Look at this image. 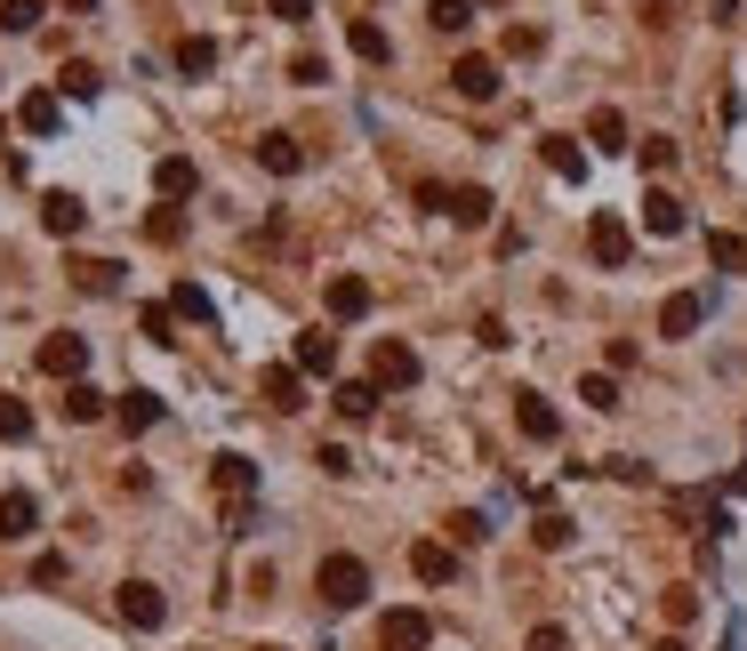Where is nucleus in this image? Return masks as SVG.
I'll list each match as a JSON object with an SVG mask.
<instances>
[{"label": "nucleus", "instance_id": "de8ad7c7", "mask_svg": "<svg viewBox=\"0 0 747 651\" xmlns=\"http://www.w3.org/2000/svg\"><path fill=\"white\" fill-rule=\"evenodd\" d=\"M265 9H274L282 24H305V17H314V0H265Z\"/></svg>", "mask_w": 747, "mask_h": 651}, {"label": "nucleus", "instance_id": "8fccbe9b", "mask_svg": "<svg viewBox=\"0 0 747 651\" xmlns=\"http://www.w3.org/2000/svg\"><path fill=\"white\" fill-rule=\"evenodd\" d=\"M483 9H506V0H483Z\"/></svg>", "mask_w": 747, "mask_h": 651}, {"label": "nucleus", "instance_id": "79ce46f5", "mask_svg": "<svg viewBox=\"0 0 747 651\" xmlns=\"http://www.w3.org/2000/svg\"><path fill=\"white\" fill-rule=\"evenodd\" d=\"M451 539H458V547H483V539H491V515H451Z\"/></svg>", "mask_w": 747, "mask_h": 651}, {"label": "nucleus", "instance_id": "b1692460", "mask_svg": "<svg viewBox=\"0 0 747 651\" xmlns=\"http://www.w3.org/2000/svg\"><path fill=\"white\" fill-rule=\"evenodd\" d=\"M346 41H354V57H362V64H386V57H394L386 24H370V17H354V24H346Z\"/></svg>", "mask_w": 747, "mask_h": 651}, {"label": "nucleus", "instance_id": "f8f14e48", "mask_svg": "<svg viewBox=\"0 0 747 651\" xmlns=\"http://www.w3.org/2000/svg\"><path fill=\"white\" fill-rule=\"evenodd\" d=\"M411 571H418V588H451V579H458V555H451L443 539H418V547H411Z\"/></svg>", "mask_w": 747, "mask_h": 651}, {"label": "nucleus", "instance_id": "9b49d317", "mask_svg": "<svg viewBox=\"0 0 747 651\" xmlns=\"http://www.w3.org/2000/svg\"><path fill=\"white\" fill-rule=\"evenodd\" d=\"M41 370H49V379H81V370H89V338H73V330H57L49 347H41Z\"/></svg>", "mask_w": 747, "mask_h": 651}, {"label": "nucleus", "instance_id": "6ab92c4d", "mask_svg": "<svg viewBox=\"0 0 747 651\" xmlns=\"http://www.w3.org/2000/svg\"><path fill=\"white\" fill-rule=\"evenodd\" d=\"M193 186H201V178H193L185 153H161V161H153V193H161V201H185Z\"/></svg>", "mask_w": 747, "mask_h": 651}, {"label": "nucleus", "instance_id": "f3484780", "mask_svg": "<svg viewBox=\"0 0 747 651\" xmlns=\"http://www.w3.org/2000/svg\"><path fill=\"white\" fill-rule=\"evenodd\" d=\"M41 226L57 233V242H73V233L89 226V210H81V201H73V193H41Z\"/></svg>", "mask_w": 747, "mask_h": 651}, {"label": "nucleus", "instance_id": "bb28decb", "mask_svg": "<svg viewBox=\"0 0 747 651\" xmlns=\"http://www.w3.org/2000/svg\"><path fill=\"white\" fill-rule=\"evenodd\" d=\"M178 73L193 81V73H218V41H210V32H185V41H178Z\"/></svg>", "mask_w": 747, "mask_h": 651}, {"label": "nucleus", "instance_id": "3c124183", "mask_svg": "<svg viewBox=\"0 0 747 651\" xmlns=\"http://www.w3.org/2000/svg\"><path fill=\"white\" fill-rule=\"evenodd\" d=\"M265 651H274V643H265Z\"/></svg>", "mask_w": 747, "mask_h": 651}, {"label": "nucleus", "instance_id": "a18cd8bd", "mask_svg": "<svg viewBox=\"0 0 747 651\" xmlns=\"http://www.w3.org/2000/svg\"><path fill=\"white\" fill-rule=\"evenodd\" d=\"M523 651H571V635H563V628H531Z\"/></svg>", "mask_w": 747, "mask_h": 651}, {"label": "nucleus", "instance_id": "7ed1b4c3", "mask_svg": "<svg viewBox=\"0 0 747 651\" xmlns=\"http://www.w3.org/2000/svg\"><path fill=\"white\" fill-rule=\"evenodd\" d=\"M587 258H595L603 273H619V266L635 258V233H627L619 210H595V218H587Z\"/></svg>", "mask_w": 747, "mask_h": 651}, {"label": "nucleus", "instance_id": "412c9836", "mask_svg": "<svg viewBox=\"0 0 747 651\" xmlns=\"http://www.w3.org/2000/svg\"><path fill=\"white\" fill-rule=\"evenodd\" d=\"M169 314L210 330V322H218V306H210V290H201V282H178V290H169Z\"/></svg>", "mask_w": 747, "mask_h": 651}, {"label": "nucleus", "instance_id": "39448f33", "mask_svg": "<svg viewBox=\"0 0 747 651\" xmlns=\"http://www.w3.org/2000/svg\"><path fill=\"white\" fill-rule=\"evenodd\" d=\"M426 643H434V620H426L418 603H402V611L378 620V651H426Z\"/></svg>", "mask_w": 747, "mask_h": 651}, {"label": "nucleus", "instance_id": "a211bd4d", "mask_svg": "<svg viewBox=\"0 0 747 651\" xmlns=\"http://www.w3.org/2000/svg\"><path fill=\"white\" fill-rule=\"evenodd\" d=\"M258 161L274 169V178H297V169H305V146H297L290 129H274V137H258Z\"/></svg>", "mask_w": 747, "mask_h": 651}, {"label": "nucleus", "instance_id": "f03ea898", "mask_svg": "<svg viewBox=\"0 0 747 651\" xmlns=\"http://www.w3.org/2000/svg\"><path fill=\"white\" fill-rule=\"evenodd\" d=\"M314 595H322L330 611H362V603H370V563H362V555H322Z\"/></svg>", "mask_w": 747, "mask_h": 651}, {"label": "nucleus", "instance_id": "c756f323", "mask_svg": "<svg viewBox=\"0 0 747 651\" xmlns=\"http://www.w3.org/2000/svg\"><path fill=\"white\" fill-rule=\"evenodd\" d=\"M547 169L579 186V178H587V153H579V137H547Z\"/></svg>", "mask_w": 747, "mask_h": 651}, {"label": "nucleus", "instance_id": "dca6fc26", "mask_svg": "<svg viewBox=\"0 0 747 651\" xmlns=\"http://www.w3.org/2000/svg\"><path fill=\"white\" fill-rule=\"evenodd\" d=\"M57 121H64V106H57V89H32L24 106H17V129H24V137H57Z\"/></svg>", "mask_w": 747, "mask_h": 651}, {"label": "nucleus", "instance_id": "f257e3e1", "mask_svg": "<svg viewBox=\"0 0 747 651\" xmlns=\"http://www.w3.org/2000/svg\"><path fill=\"white\" fill-rule=\"evenodd\" d=\"M210 483H218V499H225V531H250V523H258V467H250L242 451H218V459H210Z\"/></svg>", "mask_w": 747, "mask_h": 651}, {"label": "nucleus", "instance_id": "c85d7f7f", "mask_svg": "<svg viewBox=\"0 0 747 651\" xmlns=\"http://www.w3.org/2000/svg\"><path fill=\"white\" fill-rule=\"evenodd\" d=\"M491 210H498L491 186H458V193H451V218H458V226H491Z\"/></svg>", "mask_w": 747, "mask_h": 651}, {"label": "nucleus", "instance_id": "ddd939ff", "mask_svg": "<svg viewBox=\"0 0 747 651\" xmlns=\"http://www.w3.org/2000/svg\"><path fill=\"white\" fill-rule=\"evenodd\" d=\"M692 218H684V201H675V193H643V233H659V242H675V233H684Z\"/></svg>", "mask_w": 747, "mask_h": 651}, {"label": "nucleus", "instance_id": "9d476101", "mask_svg": "<svg viewBox=\"0 0 747 651\" xmlns=\"http://www.w3.org/2000/svg\"><path fill=\"white\" fill-rule=\"evenodd\" d=\"M370 306H378V290H370L362 273H337V282H330V322H362Z\"/></svg>", "mask_w": 747, "mask_h": 651}, {"label": "nucleus", "instance_id": "0eeeda50", "mask_svg": "<svg viewBox=\"0 0 747 651\" xmlns=\"http://www.w3.org/2000/svg\"><path fill=\"white\" fill-rule=\"evenodd\" d=\"M370 370H378V387H418V347H402V338H378Z\"/></svg>", "mask_w": 747, "mask_h": 651}, {"label": "nucleus", "instance_id": "393cba45", "mask_svg": "<svg viewBox=\"0 0 747 651\" xmlns=\"http://www.w3.org/2000/svg\"><path fill=\"white\" fill-rule=\"evenodd\" d=\"M587 146H595V153H627V113L595 106V121H587Z\"/></svg>", "mask_w": 747, "mask_h": 651}, {"label": "nucleus", "instance_id": "1a4fd4ad", "mask_svg": "<svg viewBox=\"0 0 747 651\" xmlns=\"http://www.w3.org/2000/svg\"><path fill=\"white\" fill-rule=\"evenodd\" d=\"M699 322H707V290H675L659 306V338H692Z\"/></svg>", "mask_w": 747, "mask_h": 651}, {"label": "nucleus", "instance_id": "c9c22d12", "mask_svg": "<svg viewBox=\"0 0 747 651\" xmlns=\"http://www.w3.org/2000/svg\"><path fill=\"white\" fill-rule=\"evenodd\" d=\"M41 24V0H0V32H32Z\"/></svg>", "mask_w": 747, "mask_h": 651}, {"label": "nucleus", "instance_id": "cd10ccee", "mask_svg": "<svg viewBox=\"0 0 747 651\" xmlns=\"http://www.w3.org/2000/svg\"><path fill=\"white\" fill-rule=\"evenodd\" d=\"M105 410H113V402L97 394L89 379H73V387H64V419H73V427H89V419H105Z\"/></svg>", "mask_w": 747, "mask_h": 651}, {"label": "nucleus", "instance_id": "4c0bfd02", "mask_svg": "<svg viewBox=\"0 0 747 651\" xmlns=\"http://www.w3.org/2000/svg\"><path fill=\"white\" fill-rule=\"evenodd\" d=\"M113 282H121V266H113V258H89V266H81V290H97V298H105Z\"/></svg>", "mask_w": 747, "mask_h": 651}, {"label": "nucleus", "instance_id": "58836bf2", "mask_svg": "<svg viewBox=\"0 0 747 651\" xmlns=\"http://www.w3.org/2000/svg\"><path fill=\"white\" fill-rule=\"evenodd\" d=\"M57 81H64V97H97V89H105V81H97V64H64Z\"/></svg>", "mask_w": 747, "mask_h": 651}, {"label": "nucleus", "instance_id": "a19ab883", "mask_svg": "<svg viewBox=\"0 0 747 651\" xmlns=\"http://www.w3.org/2000/svg\"><path fill=\"white\" fill-rule=\"evenodd\" d=\"M169 322H178V314H169V306H145V314H138V330L153 338V347H178V338H169Z\"/></svg>", "mask_w": 747, "mask_h": 651}, {"label": "nucleus", "instance_id": "f704fd0d", "mask_svg": "<svg viewBox=\"0 0 747 651\" xmlns=\"http://www.w3.org/2000/svg\"><path fill=\"white\" fill-rule=\"evenodd\" d=\"M531 539L555 555V547H571V539H579V523H571V515H538V531H531Z\"/></svg>", "mask_w": 747, "mask_h": 651}, {"label": "nucleus", "instance_id": "c03bdc74", "mask_svg": "<svg viewBox=\"0 0 747 651\" xmlns=\"http://www.w3.org/2000/svg\"><path fill=\"white\" fill-rule=\"evenodd\" d=\"M32 588H64V555H32Z\"/></svg>", "mask_w": 747, "mask_h": 651}, {"label": "nucleus", "instance_id": "e433bc0d", "mask_svg": "<svg viewBox=\"0 0 747 651\" xmlns=\"http://www.w3.org/2000/svg\"><path fill=\"white\" fill-rule=\"evenodd\" d=\"M290 81H297V89H322V81H330V64H322L314 49H297V57H290Z\"/></svg>", "mask_w": 747, "mask_h": 651}, {"label": "nucleus", "instance_id": "aec40b11", "mask_svg": "<svg viewBox=\"0 0 747 651\" xmlns=\"http://www.w3.org/2000/svg\"><path fill=\"white\" fill-rule=\"evenodd\" d=\"M258 394L274 402V410H305V370H265Z\"/></svg>", "mask_w": 747, "mask_h": 651}, {"label": "nucleus", "instance_id": "a878e982", "mask_svg": "<svg viewBox=\"0 0 747 651\" xmlns=\"http://www.w3.org/2000/svg\"><path fill=\"white\" fill-rule=\"evenodd\" d=\"M707 266H716V273H747V233H707Z\"/></svg>", "mask_w": 747, "mask_h": 651}, {"label": "nucleus", "instance_id": "72a5a7b5", "mask_svg": "<svg viewBox=\"0 0 747 651\" xmlns=\"http://www.w3.org/2000/svg\"><path fill=\"white\" fill-rule=\"evenodd\" d=\"M659 611H667L675 628H692V620H699V588H667V595H659Z\"/></svg>", "mask_w": 747, "mask_h": 651}, {"label": "nucleus", "instance_id": "6e6552de", "mask_svg": "<svg viewBox=\"0 0 747 651\" xmlns=\"http://www.w3.org/2000/svg\"><path fill=\"white\" fill-rule=\"evenodd\" d=\"M290 370H305V379H330V370H337V338H330V330H297Z\"/></svg>", "mask_w": 747, "mask_h": 651}, {"label": "nucleus", "instance_id": "423d86ee", "mask_svg": "<svg viewBox=\"0 0 747 651\" xmlns=\"http://www.w3.org/2000/svg\"><path fill=\"white\" fill-rule=\"evenodd\" d=\"M451 89H458V97H466V106H491V97H498V64H491V57H474V49H466V57H458V64H451Z\"/></svg>", "mask_w": 747, "mask_h": 651}, {"label": "nucleus", "instance_id": "49530a36", "mask_svg": "<svg viewBox=\"0 0 747 651\" xmlns=\"http://www.w3.org/2000/svg\"><path fill=\"white\" fill-rule=\"evenodd\" d=\"M145 233H153V242H178L185 218H178V210H153V226H145Z\"/></svg>", "mask_w": 747, "mask_h": 651}, {"label": "nucleus", "instance_id": "20e7f679", "mask_svg": "<svg viewBox=\"0 0 747 651\" xmlns=\"http://www.w3.org/2000/svg\"><path fill=\"white\" fill-rule=\"evenodd\" d=\"M113 595H121V620H129V628H145V635L169 628V595L153 588V579H121Z\"/></svg>", "mask_w": 747, "mask_h": 651}, {"label": "nucleus", "instance_id": "2eb2a0df", "mask_svg": "<svg viewBox=\"0 0 747 651\" xmlns=\"http://www.w3.org/2000/svg\"><path fill=\"white\" fill-rule=\"evenodd\" d=\"M515 427H523L531 442H555V434H563V419H555L547 394H515Z\"/></svg>", "mask_w": 747, "mask_h": 651}, {"label": "nucleus", "instance_id": "7c9ffc66", "mask_svg": "<svg viewBox=\"0 0 747 651\" xmlns=\"http://www.w3.org/2000/svg\"><path fill=\"white\" fill-rule=\"evenodd\" d=\"M426 24L434 32H466L474 24V0H426Z\"/></svg>", "mask_w": 747, "mask_h": 651}, {"label": "nucleus", "instance_id": "2f4dec72", "mask_svg": "<svg viewBox=\"0 0 747 651\" xmlns=\"http://www.w3.org/2000/svg\"><path fill=\"white\" fill-rule=\"evenodd\" d=\"M579 402H587V410H619V379H610V370H587V379H579Z\"/></svg>", "mask_w": 747, "mask_h": 651}, {"label": "nucleus", "instance_id": "473e14b6", "mask_svg": "<svg viewBox=\"0 0 747 651\" xmlns=\"http://www.w3.org/2000/svg\"><path fill=\"white\" fill-rule=\"evenodd\" d=\"M0 442H32V410L17 394H0Z\"/></svg>", "mask_w": 747, "mask_h": 651}, {"label": "nucleus", "instance_id": "37998d69", "mask_svg": "<svg viewBox=\"0 0 747 651\" xmlns=\"http://www.w3.org/2000/svg\"><path fill=\"white\" fill-rule=\"evenodd\" d=\"M314 467H322V474H354V451H346V442H322Z\"/></svg>", "mask_w": 747, "mask_h": 651}, {"label": "nucleus", "instance_id": "09e8293b", "mask_svg": "<svg viewBox=\"0 0 747 651\" xmlns=\"http://www.w3.org/2000/svg\"><path fill=\"white\" fill-rule=\"evenodd\" d=\"M659 651H692V643H684V635H667V643H659Z\"/></svg>", "mask_w": 747, "mask_h": 651}, {"label": "nucleus", "instance_id": "4468645a", "mask_svg": "<svg viewBox=\"0 0 747 651\" xmlns=\"http://www.w3.org/2000/svg\"><path fill=\"white\" fill-rule=\"evenodd\" d=\"M41 531V499L32 491H0V539H32Z\"/></svg>", "mask_w": 747, "mask_h": 651}, {"label": "nucleus", "instance_id": "ea45409f", "mask_svg": "<svg viewBox=\"0 0 747 651\" xmlns=\"http://www.w3.org/2000/svg\"><path fill=\"white\" fill-rule=\"evenodd\" d=\"M635 153H643V169H652V178H659V169H675V137H643Z\"/></svg>", "mask_w": 747, "mask_h": 651}, {"label": "nucleus", "instance_id": "4be33fe9", "mask_svg": "<svg viewBox=\"0 0 747 651\" xmlns=\"http://www.w3.org/2000/svg\"><path fill=\"white\" fill-rule=\"evenodd\" d=\"M330 402H337V419H378V379H346Z\"/></svg>", "mask_w": 747, "mask_h": 651}, {"label": "nucleus", "instance_id": "5701e85b", "mask_svg": "<svg viewBox=\"0 0 747 651\" xmlns=\"http://www.w3.org/2000/svg\"><path fill=\"white\" fill-rule=\"evenodd\" d=\"M113 419H121V427H129V434H145V427H161V402H153V394H145V387H129V394H121V402H113Z\"/></svg>", "mask_w": 747, "mask_h": 651}]
</instances>
